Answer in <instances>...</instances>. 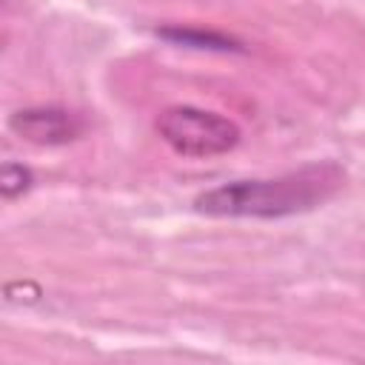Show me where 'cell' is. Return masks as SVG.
Returning a JSON list of instances; mask_svg holds the SVG:
<instances>
[{"label": "cell", "instance_id": "1", "mask_svg": "<svg viewBox=\"0 0 365 365\" xmlns=\"http://www.w3.org/2000/svg\"><path fill=\"white\" fill-rule=\"evenodd\" d=\"M345 182L336 163H311L265 180H231L194 197V211L208 217L279 220L311 211L331 200Z\"/></svg>", "mask_w": 365, "mask_h": 365}, {"label": "cell", "instance_id": "2", "mask_svg": "<svg viewBox=\"0 0 365 365\" xmlns=\"http://www.w3.org/2000/svg\"><path fill=\"white\" fill-rule=\"evenodd\" d=\"M154 128L168 148L197 160L228 154L242 137L234 120L200 106H168L157 114Z\"/></svg>", "mask_w": 365, "mask_h": 365}, {"label": "cell", "instance_id": "3", "mask_svg": "<svg viewBox=\"0 0 365 365\" xmlns=\"http://www.w3.org/2000/svg\"><path fill=\"white\" fill-rule=\"evenodd\" d=\"M9 131L31 145H66L83 137L86 120L63 106H29L9 117Z\"/></svg>", "mask_w": 365, "mask_h": 365}, {"label": "cell", "instance_id": "4", "mask_svg": "<svg viewBox=\"0 0 365 365\" xmlns=\"http://www.w3.org/2000/svg\"><path fill=\"white\" fill-rule=\"evenodd\" d=\"M154 34L171 46H182V48H197V51H217V54H242L245 43L217 31V29H202V26H182V23H171V26H160L154 29Z\"/></svg>", "mask_w": 365, "mask_h": 365}, {"label": "cell", "instance_id": "5", "mask_svg": "<svg viewBox=\"0 0 365 365\" xmlns=\"http://www.w3.org/2000/svg\"><path fill=\"white\" fill-rule=\"evenodd\" d=\"M31 185H34V174H31L29 165L11 163V160L0 165V194H3V200H14V197L26 194Z\"/></svg>", "mask_w": 365, "mask_h": 365}]
</instances>
